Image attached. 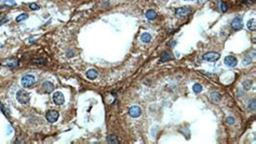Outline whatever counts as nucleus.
<instances>
[{"label":"nucleus","mask_w":256,"mask_h":144,"mask_svg":"<svg viewBox=\"0 0 256 144\" xmlns=\"http://www.w3.org/2000/svg\"><path fill=\"white\" fill-rule=\"evenodd\" d=\"M243 86H244V88L248 90V89H250V88H251V86H252V82H251V81H244Z\"/></svg>","instance_id":"nucleus-23"},{"label":"nucleus","mask_w":256,"mask_h":144,"mask_svg":"<svg viewBox=\"0 0 256 144\" xmlns=\"http://www.w3.org/2000/svg\"><path fill=\"white\" fill-rule=\"evenodd\" d=\"M171 59H172V55H171L169 52H163V53L161 54V56H160V61L168 62V61H171Z\"/></svg>","instance_id":"nucleus-15"},{"label":"nucleus","mask_w":256,"mask_h":144,"mask_svg":"<svg viewBox=\"0 0 256 144\" xmlns=\"http://www.w3.org/2000/svg\"><path fill=\"white\" fill-rule=\"evenodd\" d=\"M36 82V78H35V76L33 75H25L24 77L22 78L21 80V83L23 87H31Z\"/></svg>","instance_id":"nucleus-2"},{"label":"nucleus","mask_w":256,"mask_h":144,"mask_svg":"<svg viewBox=\"0 0 256 144\" xmlns=\"http://www.w3.org/2000/svg\"><path fill=\"white\" fill-rule=\"evenodd\" d=\"M18 64H20V62H18V60H16V59L7 60V61L3 63V65L8 66V67H10V68H15V67L18 66Z\"/></svg>","instance_id":"nucleus-10"},{"label":"nucleus","mask_w":256,"mask_h":144,"mask_svg":"<svg viewBox=\"0 0 256 144\" xmlns=\"http://www.w3.org/2000/svg\"><path fill=\"white\" fill-rule=\"evenodd\" d=\"M9 21V17H4L3 20L1 21V22H0V25H2V24H4V23H5V22H8Z\"/></svg>","instance_id":"nucleus-28"},{"label":"nucleus","mask_w":256,"mask_h":144,"mask_svg":"<svg viewBox=\"0 0 256 144\" xmlns=\"http://www.w3.org/2000/svg\"><path fill=\"white\" fill-rule=\"evenodd\" d=\"M97 76H99V74L95 70H89L87 72V77L91 80H94L95 78H97Z\"/></svg>","instance_id":"nucleus-12"},{"label":"nucleus","mask_w":256,"mask_h":144,"mask_svg":"<svg viewBox=\"0 0 256 144\" xmlns=\"http://www.w3.org/2000/svg\"><path fill=\"white\" fill-rule=\"evenodd\" d=\"M224 62H225V65L229 66V67H233V66H235L237 65V63H238L237 59H235V56H232V55H228V56H226L225 60H224Z\"/></svg>","instance_id":"nucleus-8"},{"label":"nucleus","mask_w":256,"mask_h":144,"mask_svg":"<svg viewBox=\"0 0 256 144\" xmlns=\"http://www.w3.org/2000/svg\"><path fill=\"white\" fill-rule=\"evenodd\" d=\"M210 98H211V100H212V101H213V102H218L219 100L222 99V95L219 94L218 92H212V93H211V95H210Z\"/></svg>","instance_id":"nucleus-14"},{"label":"nucleus","mask_w":256,"mask_h":144,"mask_svg":"<svg viewBox=\"0 0 256 144\" xmlns=\"http://www.w3.org/2000/svg\"><path fill=\"white\" fill-rule=\"evenodd\" d=\"M231 26L232 28L235 29V30H239V29L242 28V26H243L242 17H235V19H233V21L231 22Z\"/></svg>","instance_id":"nucleus-5"},{"label":"nucleus","mask_w":256,"mask_h":144,"mask_svg":"<svg viewBox=\"0 0 256 144\" xmlns=\"http://www.w3.org/2000/svg\"><path fill=\"white\" fill-rule=\"evenodd\" d=\"M4 3L7 6H15V1L14 0H4Z\"/></svg>","instance_id":"nucleus-22"},{"label":"nucleus","mask_w":256,"mask_h":144,"mask_svg":"<svg viewBox=\"0 0 256 144\" xmlns=\"http://www.w3.org/2000/svg\"><path fill=\"white\" fill-rule=\"evenodd\" d=\"M107 142L108 143L117 144V143H119V140H118V138H117L115 134H109V136H107Z\"/></svg>","instance_id":"nucleus-16"},{"label":"nucleus","mask_w":256,"mask_h":144,"mask_svg":"<svg viewBox=\"0 0 256 144\" xmlns=\"http://www.w3.org/2000/svg\"><path fill=\"white\" fill-rule=\"evenodd\" d=\"M35 63H38V64H46V61L44 60H34Z\"/></svg>","instance_id":"nucleus-27"},{"label":"nucleus","mask_w":256,"mask_h":144,"mask_svg":"<svg viewBox=\"0 0 256 144\" xmlns=\"http://www.w3.org/2000/svg\"><path fill=\"white\" fill-rule=\"evenodd\" d=\"M54 89H55V87H54V85L52 82L46 81L42 83V90H43V92H46V93H51Z\"/></svg>","instance_id":"nucleus-9"},{"label":"nucleus","mask_w":256,"mask_h":144,"mask_svg":"<svg viewBox=\"0 0 256 144\" xmlns=\"http://www.w3.org/2000/svg\"><path fill=\"white\" fill-rule=\"evenodd\" d=\"M151 40V36H150V34L148 33H144L143 35H142V41L143 42H149V41Z\"/></svg>","instance_id":"nucleus-18"},{"label":"nucleus","mask_w":256,"mask_h":144,"mask_svg":"<svg viewBox=\"0 0 256 144\" xmlns=\"http://www.w3.org/2000/svg\"><path fill=\"white\" fill-rule=\"evenodd\" d=\"M220 58V54L218 52H214V51H212V52H207V53L203 54V61H207V62H215L217 61L218 59Z\"/></svg>","instance_id":"nucleus-3"},{"label":"nucleus","mask_w":256,"mask_h":144,"mask_svg":"<svg viewBox=\"0 0 256 144\" xmlns=\"http://www.w3.org/2000/svg\"><path fill=\"white\" fill-rule=\"evenodd\" d=\"M227 123L228 125H233L235 123V119L232 117H228L227 118Z\"/></svg>","instance_id":"nucleus-25"},{"label":"nucleus","mask_w":256,"mask_h":144,"mask_svg":"<svg viewBox=\"0 0 256 144\" xmlns=\"http://www.w3.org/2000/svg\"><path fill=\"white\" fill-rule=\"evenodd\" d=\"M146 17H147L149 21H153L157 17V13L155 12L153 10H148V11L146 12Z\"/></svg>","instance_id":"nucleus-13"},{"label":"nucleus","mask_w":256,"mask_h":144,"mask_svg":"<svg viewBox=\"0 0 256 144\" xmlns=\"http://www.w3.org/2000/svg\"><path fill=\"white\" fill-rule=\"evenodd\" d=\"M192 89H194V91L196 92V93H199V92H201V91H202V86H201V85H199V83H196V85H194Z\"/></svg>","instance_id":"nucleus-20"},{"label":"nucleus","mask_w":256,"mask_h":144,"mask_svg":"<svg viewBox=\"0 0 256 144\" xmlns=\"http://www.w3.org/2000/svg\"><path fill=\"white\" fill-rule=\"evenodd\" d=\"M186 1H192V0H186Z\"/></svg>","instance_id":"nucleus-29"},{"label":"nucleus","mask_w":256,"mask_h":144,"mask_svg":"<svg viewBox=\"0 0 256 144\" xmlns=\"http://www.w3.org/2000/svg\"><path fill=\"white\" fill-rule=\"evenodd\" d=\"M129 114L130 116H132L134 118H136V117H140V114H142V110H140V106H132L130 110H129Z\"/></svg>","instance_id":"nucleus-7"},{"label":"nucleus","mask_w":256,"mask_h":144,"mask_svg":"<svg viewBox=\"0 0 256 144\" xmlns=\"http://www.w3.org/2000/svg\"><path fill=\"white\" fill-rule=\"evenodd\" d=\"M248 28L250 29V30H255L256 29V21L255 19H252V20H250L248 22Z\"/></svg>","instance_id":"nucleus-17"},{"label":"nucleus","mask_w":256,"mask_h":144,"mask_svg":"<svg viewBox=\"0 0 256 144\" xmlns=\"http://www.w3.org/2000/svg\"><path fill=\"white\" fill-rule=\"evenodd\" d=\"M220 9H222V11L225 12V11H227V6L224 3V2H222V3H220Z\"/></svg>","instance_id":"nucleus-26"},{"label":"nucleus","mask_w":256,"mask_h":144,"mask_svg":"<svg viewBox=\"0 0 256 144\" xmlns=\"http://www.w3.org/2000/svg\"><path fill=\"white\" fill-rule=\"evenodd\" d=\"M248 108L252 110L253 112L255 111V99H253L252 101H250V103H248Z\"/></svg>","instance_id":"nucleus-21"},{"label":"nucleus","mask_w":256,"mask_h":144,"mask_svg":"<svg viewBox=\"0 0 256 144\" xmlns=\"http://www.w3.org/2000/svg\"><path fill=\"white\" fill-rule=\"evenodd\" d=\"M58 119V113L56 111H49L47 113V120L49 123H55Z\"/></svg>","instance_id":"nucleus-6"},{"label":"nucleus","mask_w":256,"mask_h":144,"mask_svg":"<svg viewBox=\"0 0 256 144\" xmlns=\"http://www.w3.org/2000/svg\"><path fill=\"white\" fill-rule=\"evenodd\" d=\"M27 17H28V15H27L26 13H22V14H20V15L16 17V22H23V21H25Z\"/></svg>","instance_id":"nucleus-19"},{"label":"nucleus","mask_w":256,"mask_h":144,"mask_svg":"<svg viewBox=\"0 0 256 144\" xmlns=\"http://www.w3.org/2000/svg\"><path fill=\"white\" fill-rule=\"evenodd\" d=\"M53 101L56 105H62L65 102V98L62 92H55L53 94Z\"/></svg>","instance_id":"nucleus-4"},{"label":"nucleus","mask_w":256,"mask_h":144,"mask_svg":"<svg viewBox=\"0 0 256 144\" xmlns=\"http://www.w3.org/2000/svg\"><path fill=\"white\" fill-rule=\"evenodd\" d=\"M190 12H191V9L190 8H179L176 10V15L179 17H183L188 15Z\"/></svg>","instance_id":"nucleus-11"},{"label":"nucleus","mask_w":256,"mask_h":144,"mask_svg":"<svg viewBox=\"0 0 256 144\" xmlns=\"http://www.w3.org/2000/svg\"><path fill=\"white\" fill-rule=\"evenodd\" d=\"M29 7H30L31 10H39V6H38L37 3H30Z\"/></svg>","instance_id":"nucleus-24"},{"label":"nucleus","mask_w":256,"mask_h":144,"mask_svg":"<svg viewBox=\"0 0 256 144\" xmlns=\"http://www.w3.org/2000/svg\"><path fill=\"white\" fill-rule=\"evenodd\" d=\"M16 99L21 104H27V103L29 102V93L28 92H26L25 90L17 91Z\"/></svg>","instance_id":"nucleus-1"}]
</instances>
